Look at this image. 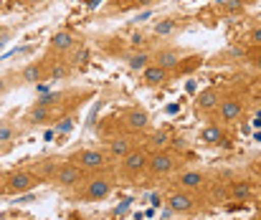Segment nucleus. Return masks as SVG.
Wrapping results in <instances>:
<instances>
[{
  "instance_id": "obj_11",
  "label": "nucleus",
  "mask_w": 261,
  "mask_h": 220,
  "mask_svg": "<svg viewBox=\"0 0 261 220\" xmlns=\"http://www.w3.org/2000/svg\"><path fill=\"white\" fill-rule=\"evenodd\" d=\"M74 46H76V36H74L71 31H56V33L51 36V41H48V51H51L54 56H64V53H69Z\"/></svg>"
},
{
  "instance_id": "obj_5",
  "label": "nucleus",
  "mask_w": 261,
  "mask_h": 220,
  "mask_svg": "<svg viewBox=\"0 0 261 220\" xmlns=\"http://www.w3.org/2000/svg\"><path fill=\"white\" fill-rule=\"evenodd\" d=\"M112 190H114V182L109 180V177H91L84 182V190H82V200H87V203H101V200H107L109 195H112Z\"/></svg>"
},
{
  "instance_id": "obj_34",
  "label": "nucleus",
  "mask_w": 261,
  "mask_h": 220,
  "mask_svg": "<svg viewBox=\"0 0 261 220\" xmlns=\"http://www.w3.org/2000/svg\"><path fill=\"white\" fill-rule=\"evenodd\" d=\"M216 3H218V5H223V3H226V0H216Z\"/></svg>"
},
{
  "instance_id": "obj_16",
  "label": "nucleus",
  "mask_w": 261,
  "mask_h": 220,
  "mask_svg": "<svg viewBox=\"0 0 261 220\" xmlns=\"http://www.w3.org/2000/svg\"><path fill=\"white\" fill-rule=\"evenodd\" d=\"M218 104H221V94H218V89H203L200 94H198V99H195V106H198V112H216L218 109Z\"/></svg>"
},
{
  "instance_id": "obj_23",
  "label": "nucleus",
  "mask_w": 261,
  "mask_h": 220,
  "mask_svg": "<svg viewBox=\"0 0 261 220\" xmlns=\"http://www.w3.org/2000/svg\"><path fill=\"white\" fill-rule=\"evenodd\" d=\"M20 134V129L15 127V124H10V122H5L3 127H0V145H10L15 137Z\"/></svg>"
},
{
  "instance_id": "obj_8",
  "label": "nucleus",
  "mask_w": 261,
  "mask_h": 220,
  "mask_svg": "<svg viewBox=\"0 0 261 220\" xmlns=\"http://www.w3.org/2000/svg\"><path fill=\"white\" fill-rule=\"evenodd\" d=\"M122 127L132 134H140L150 127V114L142 106H129V109L122 112Z\"/></svg>"
},
{
  "instance_id": "obj_7",
  "label": "nucleus",
  "mask_w": 261,
  "mask_h": 220,
  "mask_svg": "<svg viewBox=\"0 0 261 220\" xmlns=\"http://www.w3.org/2000/svg\"><path fill=\"white\" fill-rule=\"evenodd\" d=\"M165 205L173 210V213H177V215H190L195 208H198V200L193 198V193H188V190H173L168 198H165Z\"/></svg>"
},
{
  "instance_id": "obj_30",
  "label": "nucleus",
  "mask_w": 261,
  "mask_h": 220,
  "mask_svg": "<svg viewBox=\"0 0 261 220\" xmlns=\"http://www.w3.org/2000/svg\"><path fill=\"white\" fill-rule=\"evenodd\" d=\"M8 89H10V84H8V76H0V96H3Z\"/></svg>"
},
{
  "instance_id": "obj_9",
  "label": "nucleus",
  "mask_w": 261,
  "mask_h": 220,
  "mask_svg": "<svg viewBox=\"0 0 261 220\" xmlns=\"http://www.w3.org/2000/svg\"><path fill=\"white\" fill-rule=\"evenodd\" d=\"M218 119L221 122H226V124H231V122H239L244 114H246V106H244V101L241 99H236V96H228V99H221V104H218Z\"/></svg>"
},
{
  "instance_id": "obj_4",
  "label": "nucleus",
  "mask_w": 261,
  "mask_h": 220,
  "mask_svg": "<svg viewBox=\"0 0 261 220\" xmlns=\"http://www.w3.org/2000/svg\"><path fill=\"white\" fill-rule=\"evenodd\" d=\"M147 162H150V152L142 147H135L124 159H119V170L124 177H140L142 172H147Z\"/></svg>"
},
{
  "instance_id": "obj_18",
  "label": "nucleus",
  "mask_w": 261,
  "mask_h": 220,
  "mask_svg": "<svg viewBox=\"0 0 261 220\" xmlns=\"http://www.w3.org/2000/svg\"><path fill=\"white\" fill-rule=\"evenodd\" d=\"M180 61H182V53L175 51V48H163V51H158V53L152 56V64H160V66H165V69H170V71H175V69L180 66Z\"/></svg>"
},
{
  "instance_id": "obj_12",
  "label": "nucleus",
  "mask_w": 261,
  "mask_h": 220,
  "mask_svg": "<svg viewBox=\"0 0 261 220\" xmlns=\"http://www.w3.org/2000/svg\"><path fill=\"white\" fill-rule=\"evenodd\" d=\"M170 76H173L170 69H165V66H160V64H150V66L142 71V84L150 86V89H158V86H165V84L170 81Z\"/></svg>"
},
{
  "instance_id": "obj_37",
  "label": "nucleus",
  "mask_w": 261,
  "mask_h": 220,
  "mask_svg": "<svg viewBox=\"0 0 261 220\" xmlns=\"http://www.w3.org/2000/svg\"><path fill=\"white\" fill-rule=\"evenodd\" d=\"M0 152H3V145H0Z\"/></svg>"
},
{
  "instance_id": "obj_1",
  "label": "nucleus",
  "mask_w": 261,
  "mask_h": 220,
  "mask_svg": "<svg viewBox=\"0 0 261 220\" xmlns=\"http://www.w3.org/2000/svg\"><path fill=\"white\" fill-rule=\"evenodd\" d=\"M84 177H87V172L79 164H74L71 159H64L51 182L61 190H71V187H79V182H84Z\"/></svg>"
},
{
  "instance_id": "obj_36",
  "label": "nucleus",
  "mask_w": 261,
  "mask_h": 220,
  "mask_svg": "<svg viewBox=\"0 0 261 220\" xmlns=\"http://www.w3.org/2000/svg\"><path fill=\"white\" fill-rule=\"evenodd\" d=\"M25 3H36V0H25Z\"/></svg>"
},
{
  "instance_id": "obj_15",
  "label": "nucleus",
  "mask_w": 261,
  "mask_h": 220,
  "mask_svg": "<svg viewBox=\"0 0 261 220\" xmlns=\"http://www.w3.org/2000/svg\"><path fill=\"white\" fill-rule=\"evenodd\" d=\"M132 149H135V142L129 137H112L107 145V154H109V159H124Z\"/></svg>"
},
{
  "instance_id": "obj_21",
  "label": "nucleus",
  "mask_w": 261,
  "mask_h": 220,
  "mask_svg": "<svg viewBox=\"0 0 261 220\" xmlns=\"http://www.w3.org/2000/svg\"><path fill=\"white\" fill-rule=\"evenodd\" d=\"M175 28H177V23H175L173 18H163V20H158V23H155L152 33H155L158 38H168L170 33H175Z\"/></svg>"
},
{
  "instance_id": "obj_13",
  "label": "nucleus",
  "mask_w": 261,
  "mask_h": 220,
  "mask_svg": "<svg viewBox=\"0 0 261 220\" xmlns=\"http://www.w3.org/2000/svg\"><path fill=\"white\" fill-rule=\"evenodd\" d=\"M61 162H64V159H59V157H43V159H36L31 170L38 175V180H41V182H43V180H48V182H51Z\"/></svg>"
},
{
  "instance_id": "obj_3",
  "label": "nucleus",
  "mask_w": 261,
  "mask_h": 220,
  "mask_svg": "<svg viewBox=\"0 0 261 220\" xmlns=\"http://www.w3.org/2000/svg\"><path fill=\"white\" fill-rule=\"evenodd\" d=\"M74 164H79L84 172H101L109 162V154L104 149H79L69 157Z\"/></svg>"
},
{
  "instance_id": "obj_24",
  "label": "nucleus",
  "mask_w": 261,
  "mask_h": 220,
  "mask_svg": "<svg viewBox=\"0 0 261 220\" xmlns=\"http://www.w3.org/2000/svg\"><path fill=\"white\" fill-rule=\"evenodd\" d=\"M158 0H124V3H119L117 8L119 10H135V8H150V5H155Z\"/></svg>"
},
{
  "instance_id": "obj_33",
  "label": "nucleus",
  "mask_w": 261,
  "mask_h": 220,
  "mask_svg": "<svg viewBox=\"0 0 261 220\" xmlns=\"http://www.w3.org/2000/svg\"><path fill=\"white\" fill-rule=\"evenodd\" d=\"M254 127H261V114L256 117V119H254Z\"/></svg>"
},
{
  "instance_id": "obj_20",
  "label": "nucleus",
  "mask_w": 261,
  "mask_h": 220,
  "mask_svg": "<svg viewBox=\"0 0 261 220\" xmlns=\"http://www.w3.org/2000/svg\"><path fill=\"white\" fill-rule=\"evenodd\" d=\"M228 193H231L233 200H249V198L254 195V187H251L249 182H233V185L228 187Z\"/></svg>"
},
{
  "instance_id": "obj_29",
  "label": "nucleus",
  "mask_w": 261,
  "mask_h": 220,
  "mask_svg": "<svg viewBox=\"0 0 261 220\" xmlns=\"http://www.w3.org/2000/svg\"><path fill=\"white\" fill-rule=\"evenodd\" d=\"M18 203L20 205H28V203H33V195L31 193H23V195H18Z\"/></svg>"
},
{
  "instance_id": "obj_27",
  "label": "nucleus",
  "mask_w": 261,
  "mask_h": 220,
  "mask_svg": "<svg viewBox=\"0 0 261 220\" xmlns=\"http://www.w3.org/2000/svg\"><path fill=\"white\" fill-rule=\"evenodd\" d=\"M249 43H251V46H261V25H256V28L249 33Z\"/></svg>"
},
{
  "instance_id": "obj_2",
  "label": "nucleus",
  "mask_w": 261,
  "mask_h": 220,
  "mask_svg": "<svg viewBox=\"0 0 261 220\" xmlns=\"http://www.w3.org/2000/svg\"><path fill=\"white\" fill-rule=\"evenodd\" d=\"M5 180H8V195L33 193V187L41 182L33 170H10V172H5Z\"/></svg>"
},
{
  "instance_id": "obj_22",
  "label": "nucleus",
  "mask_w": 261,
  "mask_h": 220,
  "mask_svg": "<svg viewBox=\"0 0 261 220\" xmlns=\"http://www.w3.org/2000/svg\"><path fill=\"white\" fill-rule=\"evenodd\" d=\"M66 76H69V66L64 61H48V76H46V81L66 78Z\"/></svg>"
},
{
  "instance_id": "obj_17",
  "label": "nucleus",
  "mask_w": 261,
  "mask_h": 220,
  "mask_svg": "<svg viewBox=\"0 0 261 220\" xmlns=\"http://www.w3.org/2000/svg\"><path fill=\"white\" fill-rule=\"evenodd\" d=\"M226 142V132H223V127L221 124H208V127H203V132H200V145L205 147H218Z\"/></svg>"
},
{
  "instance_id": "obj_25",
  "label": "nucleus",
  "mask_w": 261,
  "mask_h": 220,
  "mask_svg": "<svg viewBox=\"0 0 261 220\" xmlns=\"http://www.w3.org/2000/svg\"><path fill=\"white\" fill-rule=\"evenodd\" d=\"M71 127H74V117H69V114H66V117H61V119H59L56 132H59V134H64V132H69Z\"/></svg>"
},
{
  "instance_id": "obj_6",
  "label": "nucleus",
  "mask_w": 261,
  "mask_h": 220,
  "mask_svg": "<svg viewBox=\"0 0 261 220\" xmlns=\"http://www.w3.org/2000/svg\"><path fill=\"white\" fill-rule=\"evenodd\" d=\"M175 164H177V157H175L173 152H168V149H158V152L150 154L147 172H150L152 177H165V175H170V172L175 170Z\"/></svg>"
},
{
  "instance_id": "obj_32",
  "label": "nucleus",
  "mask_w": 261,
  "mask_h": 220,
  "mask_svg": "<svg viewBox=\"0 0 261 220\" xmlns=\"http://www.w3.org/2000/svg\"><path fill=\"white\" fill-rule=\"evenodd\" d=\"M99 3H101V0H89L87 5H89V8H96V5H99Z\"/></svg>"
},
{
  "instance_id": "obj_35",
  "label": "nucleus",
  "mask_w": 261,
  "mask_h": 220,
  "mask_svg": "<svg viewBox=\"0 0 261 220\" xmlns=\"http://www.w3.org/2000/svg\"><path fill=\"white\" fill-rule=\"evenodd\" d=\"M3 124H5V119H0V127H3Z\"/></svg>"
},
{
  "instance_id": "obj_28",
  "label": "nucleus",
  "mask_w": 261,
  "mask_h": 220,
  "mask_svg": "<svg viewBox=\"0 0 261 220\" xmlns=\"http://www.w3.org/2000/svg\"><path fill=\"white\" fill-rule=\"evenodd\" d=\"M8 195V180H5V172H0V198Z\"/></svg>"
},
{
  "instance_id": "obj_14",
  "label": "nucleus",
  "mask_w": 261,
  "mask_h": 220,
  "mask_svg": "<svg viewBox=\"0 0 261 220\" xmlns=\"http://www.w3.org/2000/svg\"><path fill=\"white\" fill-rule=\"evenodd\" d=\"M205 185V175L198 172V170H185L177 175V187L180 190H188V193H195Z\"/></svg>"
},
{
  "instance_id": "obj_19",
  "label": "nucleus",
  "mask_w": 261,
  "mask_h": 220,
  "mask_svg": "<svg viewBox=\"0 0 261 220\" xmlns=\"http://www.w3.org/2000/svg\"><path fill=\"white\" fill-rule=\"evenodd\" d=\"M150 64H152V56H150L147 51H135V53L127 56V66H129L132 71H145Z\"/></svg>"
},
{
  "instance_id": "obj_26",
  "label": "nucleus",
  "mask_w": 261,
  "mask_h": 220,
  "mask_svg": "<svg viewBox=\"0 0 261 220\" xmlns=\"http://www.w3.org/2000/svg\"><path fill=\"white\" fill-rule=\"evenodd\" d=\"M249 64L261 71V46H254V51L249 53Z\"/></svg>"
},
{
  "instance_id": "obj_31",
  "label": "nucleus",
  "mask_w": 261,
  "mask_h": 220,
  "mask_svg": "<svg viewBox=\"0 0 261 220\" xmlns=\"http://www.w3.org/2000/svg\"><path fill=\"white\" fill-rule=\"evenodd\" d=\"M163 142H165V134L158 132V134H155V145H163Z\"/></svg>"
},
{
  "instance_id": "obj_10",
  "label": "nucleus",
  "mask_w": 261,
  "mask_h": 220,
  "mask_svg": "<svg viewBox=\"0 0 261 220\" xmlns=\"http://www.w3.org/2000/svg\"><path fill=\"white\" fill-rule=\"evenodd\" d=\"M48 76V61H33V64H25L20 71H18V84H41L46 81Z\"/></svg>"
}]
</instances>
